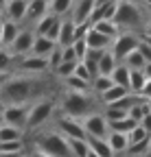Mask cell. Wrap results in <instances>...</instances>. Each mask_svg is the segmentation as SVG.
<instances>
[{
  "mask_svg": "<svg viewBox=\"0 0 151 157\" xmlns=\"http://www.w3.org/2000/svg\"><path fill=\"white\" fill-rule=\"evenodd\" d=\"M35 92V81L26 74L7 76L0 83V103L2 105H29Z\"/></svg>",
  "mask_w": 151,
  "mask_h": 157,
  "instance_id": "1",
  "label": "cell"
},
{
  "mask_svg": "<svg viewBox=\"0 0 151 157\" xmlns=\"http://www.w3.org/2000/svg\"><path fill=\"white\" fill-rule=\"evenodd\" d=\"M112 22H114L121 31H142L147 20H145V11L136 5L131 2V0H118V7H116V13L112 17Z\"/></svg>",
  "mask_w": 151,
  "mask_h": 157,
  "instance_id": "2",
  "label": "cell"
},
{
  "mask_svg": "<svg viewBox=\"0 0 151 157\" xmlns=\"http://www.w3.org/2000/svg\"><path fill=\"white\" fill-rule=\"evenodd\" d=\"M94 105L97 101L92 98L90 92H74V90H68L62 98V109L66 116H72V118H85L88 113L94 111Z\"/></svg>",
  "mask_w": 151,
  "mask_h": 157,
  "instance_id": "3",
  "label": "cell"
},
{
  "mask_svg": "<svg viewBox=\"0 0 151 157\" xmlns=\"http://www.w3.org/2000/svg\"><path fill=\"white\" fill-rule=\"evenodd\" d=\"M35 151H42L48 157H72L68 140L59 131H44L35 137Z\"/></svg>",
  "mask_w": 151,
  "mask_h": 157,
  "instance_id": "4",
  "label": "cell"
},
{
  "mask_svg": "<svg viewBox=\"0 0 151 157\" xmlns=\"http://www.w3.org/2000/svg\"><path fill=\"white\" fill-rule=\"evenodd\" d=\"M53 111H55V103L50 98H40V101H35L33 105H29V116H26L24 129H29V131L40 129L44 122H48Z\"/></svg>",
  "mask_w": 151,
  "mask_h": 157,
  "instance_id": "5",
  "label": "cell"
},
{
  "mask_svg": "<svg viewBox=\"0 0 151 157\" xmlns=\"http://www.w3.org/2000/svg\"><path fill=\"white\" fill-rule=\"evenodd\" d=\"M142 35V33H140ZM140 35L134 33V31H121L114 39H112V44H109V52L114 55V59L118 63H123V59L131 52V50H136L138 44H140Z\"/></svg>",
  "mask_w": 151,
  "mask_h": 157,
  "instance_id": "6",
  "label": "cell"
},
{
  "mask_svg": "<svg viewBox=\"0 0 151 157\" xmlns=\"http://www.w3.org/2000/svg\"><path fill=\"white\" fill-rule=\"evenodd\" d=\"M81 124L85 129V135H90V137H107V133H109L107 118L99 111H92L85 118H81Z\"/></svg>",
  "mask_w": 151,
  "mask_h": 157,
  "instance_id": "7",
  "label": "cell"
},
{
  "mask_svg": "<svg viewBox=\"0 0 151 157\" xmlns=\"http://www.w3.org/2000/svg\"><path fill=\"white\" fill-rule=\"evenodd\" d=\"M59 133L64 137H70V140H85L88 137L79 118H72V116H66V113L59 118Z\"/></svg>",
  "mask_w": 151,
  "mask_h": 157,
  "instance_id": "8",
  "label": "cell"
},
{
  "mask_svg": "<svg viewBox=\"0 0 151 157\" xmlns=\"http://www.w3.org/2000/svg\"><path fill=\"white\" fill-rule=\"evenodd\" d=\"M33 42H35V33L33 31H20L15 35V39L9 44V52L13 57H24V55H31V48H33Z\"/></svg>",
  "mask_w": 151,
  "mask_h": 157,
  "instance_id": "9",
  "label": "cell"
},
{
  "mask_svg": "<svg viewBox=\"0 0 151 157\" xmlns=\"http://www.w3.org/2000/svg\"><path fill=\"white\" fill-rule=\"evenodd\" d=\"M18 70L24 74H42L48 70V57H37V55H24L18 61Z\"/></svg>",
  "mask_w": 151,
  "mask_h": 157,
  "instance_id": "10",
  "label": "cell"
},
{
  "mask_svg": "<svg viewBox=\"0 0 151 157\" xmlns=\"http://www.w3.org/2000/svg\"><path fill=\"white\" fill-rule=\"evenodd\" d=\"M5 116V122L7 124H15V127H22L26 124V116H29V105H7L2 109Z\"/></svg>",
  "mask_w": 151,
  "mask_h": 157,
  "instance_id": "11",
  "label": "cell"
},
{
  "mask_svg": "<svg viewBox=\"0 0 151 157\" xmlns=\"http://www.w3.org/2000/svg\"><path fill=\"white\" fill-rule=\"evenodd\" d=\"M97 7L94 5V0H74V5H72V15H70V20L74 24H81V22H90V13H92V9Z\"/></svg>",
  "mask_w": 151,
  "mask_h": 157,
  "instance_id": "12",
  "label": "cell"
},
{
  "mask_svg": "<svg viewBox=\"0 0 151 157\" xmlns=\"http://www.w3.org/2000/svg\"><path fill=\"white\" fill-rule=\"evenodd\" d=\"M46 13H48V0H29L24 22H37V20L44 17Z\"/></svg>",
  "mask_w": 151,
  "mask_h": 157,
  "instance_id": "13",
  "label": "cell"
},
{
  "mask_svg": "<svg viewBox=\"0 0 151 157\" xmlns=\"http://www.w3.org/2000/svg\"><path fill=\"white\" fill-rule=\"evenodd\" d=\"M55 48H57V42H53L50 37H46V35H35V42H33L31 55H37V57H48Z\"/></svg>",
  "mask_w": 151,
  "mask_h": 157,
  "instance_id": "14",
  "label": "cell"
},
{
  "mask_svg": "<svg viewBox=\"0 0 151 157\" xmlns=\"http://www.w3.org/2000/svg\"><path fill=\"white\" fill-rule=\"evenodd\" d=\"M26 5H29V0H7V5H5L7 20L22 22V20H24V13H26Z\"/></svg>",
  "mask_w": 151,
  "mask_h": 157,
  "instance_id": "15",
  "label": "cell"
},
{
  "mask_svg": "<svg viewBox=\"0 0 151 157\" xmlns=\"http://www.w3.org/2000/svg\"><path fill=\"white\" fill-rule=\"evenodd\" d=\"M74 42V22L70 17H64L59 22V35H57V46H70Z\"/></svg>",
  "mask_w": 151,
  "mask_h": 157,
  "instance_id": "16",
  "label": "cell"
},
{
  "mask_svg": "<svg viewBox=\"0 0 151 157\" xmlns=\"http://www.w3.org/2000/svg\"><path fill=\"white\" fill-rule=\"evenodd\" d=\"M85 44H88V48L107 50V48H109V44H112V37H107V35L99 33L97 29H90V31H88V35H85Z\"/></svg>",
  "mask_w": 151,
  "mask_h": 157,
  "instance_id": "17",
  "label": "cell"
},
{
  "mask_svg": "<svg viewBox=\"0 0 151 157\" xmlns=\"http://www.w3.org/2000/svg\"><path fill=\"white\" fill-rule=\"evenodd\" d=\"M105 140H107L109 148L114 151V155H118V153H125V151H127V146H129L127 133H121V131H109Z\"/></svg>",
  "mask_w": 151,
  "mask_h": 157,
  "instance_id": "18",
  "label": "cell"
},
{
  "mask_svg": "<svg viewBox=\"0 0 151 157\" xmlns=\"http://www.w3.org/2000/svg\"><path fill=\"white\" fill-rule=\"evenodd\" d=\"M85 142H88V148L92 153H97L99 157H114V151L109 148V144H107L105 137H90L88 135Z\"/></svg>",
  "mask_w": 151,
  "mask_h": 157,
  "instance_id": "19",
  "label": "cell"
},
{
  "mask_svg": "<svg viewBox=\"0 0 151 157\" xmlns=\"http://www.w3.org/2000/svg\"><path fill=\"white\" fill-rule=\"evenodd\" d=\"M24 129L22 127H15V124H0V142H15V140H22Z\"/></svg>",
  "mask_w": 151,
  "mask_h": 157,
  "instance_id": "20",
  "label": "cell"
},
{
  "mask_svg": "<svg viewBox=\"0 0 151 157\" xmlns=\"http://www.w3.org/2000/svg\"><path fill=\"white\" fill-rule=\"evenodd\" d=\"M20 22H13V20H2V46L9 48V44L15 39V35L20 33Z\"/></svg>",
  "mask_w": 151,
  "mask_h": 157,
  "instance_id": "21",
  "label": "cell"
},
{
  "mask_svg": "<svg viewBox=\"0 0 151 157\" xmlns=\"http://www.w3.org/2000/svg\"><path fill=\"white\" fill-rule=\"evenodd\" d=\"M129 94V90L127 87H121V85H112L109 90H105L99 98H101V103L103 105H112V103H116V101H121L123 96H127Z\"/></svg>",
  "mask_w": 151,
  "mask_h": 157,
  "instance_id": "22",
  "label": "cell"
},
{
  "mask_svg": "<svg viewBox=\"0 0 151 157\" xmlns=\"http://www.w3.org/2000/svg\"><path fill=\"white\" fill-rule=\"evenodd\" d=\"M112 83L114 85H121V87H127L129 90V68L125 63H116V68L112 70Z\"/></svg>",
  "mask_w": 151,
  "mask_h": 157,
  "instance_id": "23",
  "label": "cell"
},
{
  "mask_svg": "<svg viewBox=\"0 0 151 157\" xmlns=\"http://www.w3.org/2000/svg\"><path fill=\"white\" fill-rule=\"evenodd\" d=\"M72 5H74V0H48V13L64 17L66 13L72 11Z\"/></svg>",
  "mask_w": 151,
  "mask_h": 157,
  "instance_id": "24",
  "label": "cell"
},
{
  "mask_svg": "<svg viewBox=\"0 0 151 157\" xmlns=\"http://www.w3.org/2000/svg\"><path fill=\"white\" fill-rule=\"evenodd\" d=\"M15 59L18 57H13L5 46L0 48V76H5L7 78V74L13 70V66H15Z\"/></svg>",
  "mask_w": 151,
  "mask_h": 157,
  "instance_id": "25",
  "label": "cell"
},
{
  "mask_svg": "<svg viewBox=\"0 0 151 157\" xmlns=\"http://www.w3.org/2000/svg\"><path fill=\"white\" fill-rule=\"evenodd\" d=\"M57 15H53V13H46L44 17H40V20H37V22H35V29H33V33L35 35H46L50 29H53V24L55 22H57Z\"/></svg>",
  "mask_w": 151,
  "mask_h": 157,
  "instance_id": "26",
  "label": "cell"
},
{
  "mask_svg": "<svg viewBox=\"0 0 151 157\" xmlns=\"http://www.w3.org/2000/svg\"><path fill=\"white\" fill-rule=\"evenodd\" d=\"M145 81H147V76L142 70H129V92L131 94H140Z\"/></svg>",
  "mask_w": 151,
  "mask_h": 157,
  "instance_id": "27",
  "label": "cell"
},
{
  "mask_svg": "<svg viewBox=\"0 0 151 157\" xmlns=\"http://www.w3.org/2000/svg\"><path fill=\"white\" fill-rule=\"evenodd\" d=\"M112 85H114V83H112V76H105V74H97V76H94L92 78V83H90V90L94 92V94H103L105 90H109Z\"/></svg>",
  "mask_w": 151,
  "mask_h": 157,
  "instance_id": "28",
  "label": "cell"
},
{
  "mask_svg": "<svg viewBox=\"0 0 151 157\" xmlns=\"http://www.w3.org/2000/svg\"><path fill=\"white\" fill-rule=\"evenodd\" d=\"M116 59H114V55L109 52V48L103 52V57H101V61H99V74H105V76H109L112 74V70L116 68Z\"/></svg>",
  "mask_w": 151,
  "mask_h": 157,
  "instance_id": "29",
  "label": "cell"
},
{
  "mask_svg": "<svg viewBox=\"0 0 151 157\" xmlns=\"http://www.w3.org/2000/svg\"><path fill=\"white\" fill-rule=\"evenodd\" d=\"M92 29H97L99 33H103V35H107V37H112V39L121 33V29L112 22V20H99L97 24H92Z\"/></svg>",
  "mask_w": 151,
  "mask_h": 157,
  "instance_id": "30",
  "label": "cell"
},
{
  "mask_svg": "<svg viewBox=\"0 0 151 157\" xmlns=\"http://www.w3.org/2000/svg\"><path fill=\"white\" fill-rule=\"evenodd\" d=\"M123 63H125L129 70H142L147 61H145V57H142L138 50H131V52H129V55L123 59Z\"/></svg>",
  "mask_w": 151,
  "mask_h": 157,
  "instance_id": "31",
  "label": "cell"
},
{
  "mask_svg": "<svg viewBox=\"0 0 151 157\" xmlns=\"http://www.w3.org/2000/svg\"><path fill=\"white\" fill-rule=\"evenodd\" d=\"M64 85H66L68 90H74V92H92V90H90V83L83 81V78H79V76H74V74L64 78Z\"/></svg>",
  "mask_w": 151,
  "mask_h": 157,
  "instance_id": "32",
  "label": "cell"
},
{
  "mask_svg": "<svg viewBox=\"0 0 151 157\" xmlns=\"http://www.w3.org/2000/svg\"><path fill=\"white\" fill-rule=\"evenodd\" d=\"M138 122L136 120H131L129 116H125V118H121V120H112L109 122V131H121V133H129L131 129H134Z\"/></svg>",
  "mask_w": 151,
  "mask_h": 157,
  "instance_id": "33",
  "label": "cell"
},
{
  "mask_svg": "<svg viewBox=\"0 0 151 157\" xmlns=\"http://www.w3.org/2000/svg\"><path fill=\"white\" fill-rule=\"evenodd\" d=\"M68 140V146H70V153L72 157H85L88 155V142L85 140H70V137H66Z\"/></svg>",
  "mask_w": 151,
  "mask_h": 157,
  "instance_id": "34",
  "label": "cell"
},
{
  "mask_svg": "<svg viewBox=\"0 0 151 157\" xmlns=\"http://www.w3.org/2000/svg\"><path fill=\"white\" fill-rule=\"evenodd\" d=\"M74 68H77V61H62L57 68L53 70V74L64 81L66 76H72V74H74Z\"/></svg>",
  "mask_w": 151,
  "mask_h": 157,
  "instance_id": "35",
  "label": "cell"
},
{
  "mask_svg": "<svg viewBox=\"0 0 151 157\" xmlns=\"http://www.w3.org/2000/svg\"><path fill=\"white\" fill-rule=\"evenodd\" d=\"M147 137H149V133L140 127V124H136L134 129H131L129 133H127V140H129V146L131 144H138V142H142V140H147Z\"/></svg>",
  "mask_w": 151,
  "mask_h": 157,
  "instance_id": "36",
  "label": "cell"
},
{
  "mask_svg": "<svg viewBox=\"0 0 151 157\" xmlns=\"http://www.w3.org/2000/svg\"><path fill=\"white\" fill-rule=\"evenodd\" d=\"M24 144L22 140H15V142H0V153L7 155V153H22Z\"/></svg>",
  "mask_w": 151,
  "mask_h": 157,
  "instance_id": "37",
  "label": "cell"
},
{
  "mask_svg": "<svg viewBox=\"0 0 151 157\" xmlns=\"http://www.w3.org/2000/svg\"><path fill=\"white\" fill-rule=\"evenodd\" d=\"M105 118H107V122H112V120H121V118H125L127 116V109H121V107H105V113H103Z\"/></svg>",
  "mask_w": 151,
  "mask_h": 157,
  "instance_id": "38",
  "label": "cell"
},
{
  "mask_svg": "<svg viewBox=\"0 0 151 157\" xmlns=\"http://www.w3.org/2000/svg\"><path fill=\"white\" fill-rule=\"evenodd\" d=\"M74 76H79V78H83V81H88V83H92V72L88 70V66L83 63V61H77V68H74Z\"/></svg>",
  "mask_w": 151,
  "mask_h": 157,
  "instance_id": "39",
  "label": "cell"
},
{
  "mask_svg": "<svg viewBox=\"0 0 151 157\" xmlns=\"http://www.w3.org/2000/svg\"><path fill=\"white\" fill-rule=\"evenodd\" d=\"M62 61H64V59H62V48L57 46V48H55V50L48 55V70H55Z\"/></svg>",
  "mask_w": 151,
  "mask_h": 157,
  "instance_id": "40",
  "label": "cell"
},
{
  "mask_svg": "<svg viewBox=\"0 0 151 157\" xmlns=\"http://www.w3.org/2000/svg\"><path fill=\"white\" fill-rule=\"evenodd\" d=\"M72 48H74V52H77V59H79V61H81V59L85 57V52H88L85 39H74V42H72Z\"/></svg>",
  "mask_w": 151,
  "mask_h": 157,
  "instance_id": "41",
  "label": "cell"
},
{
  "mask_svg": "<svg viewBox=\"0 0 151 157\" xmlns=\"http://www.w3.org/2000/svg\"><path fill=\"white\" fill-rule=\"evenodd\" d=\"M92 29L90 22H81V24H74V39H85L88 31Z\"/></svg>",
  "mask_w": 151,
  "mask_h": 157,
  "instance_id": "42",
  "label": "cell"
},
{
  "mask_svg": "<svg viewBox=\"0 0 151 157\" xmlns=\"http://www.w3.org/2000/svg\"><path fill=\"white\" fill-rule=\"evenodd\" d=\"M59 48H62V59H64V61H79L77 52H74V48H72V44L70 46H59Z\"/></svg>",
  "mask_w": 151,
  "mask_h": 157,
  "instance_id": "43",
  "label": "cell"
},
{
  "mask_svg": "<svg viewBox=\"0 0 151 157\" xmlns=\"http://www.w3.org/2000/svg\"><path fill=\"white\" fill-rule=\"evenodd\" d=\"M136 50H138V52L145 57V61H151V46L145 42L142 37H140V44H138V48H136Z\"/></svg>",
  "mask_w": 151,
  "mask_h": 157,
  "instance_id": "44",
  "label": "cell"
},
{
  "mask_svg": "<svg viewBox=\"0 0 151 157\" xmlns=\"http://www.w3.org/2000/svg\"><path fill=\"white\" fill-rule=\"evenodd\" d=\"M59 22H62V17H59V20H57V22H55V24H53V29H50V31L46 33V37H50V39H53V42H57V35H59Z\"/></svg>",
  "mask_w": 151,
  "mask_h": 157,
  "instance_id": "45",
  "label": "cell"
},
{
  "mask_svg": "<svg viewBox=\"0 0 151 157\" xmlns=\"http://www.w3.org/2000/svg\"><path fill=\"white\" fill-rule=\"evenodd\" d=\"M138 124H140V127H142V129L151 135V113H145V118H142V120H140Z\"/></svg>",
  "mask_w": 151,
  "mask_h": 157,
  "instance_id": "46",
  "label": "cell"
},
{
  "mask_svg": "<svg viewBox=\"0 0 151 157\" xmlns=\"http://www.w3.org/2000/svg\"><path fill=\"white\" fill-rule=\"evenodd\" d=\"M140 96L151 98V78H147V81H145V85H142V90H140Z\"/></svg>",
  "mask_w": 151,
  "mask_h": 157,
  "instance_id": "47",
  "label": "cell"
},
{
  "mask_svg": "<svg viewBox=\"0 0 151 157\" xmlns=\"http://www.w3.org/2000/svg\"><path fill=\"white\" fill-rule=\"evenodd\" d=\"M142 72H145V76H147V78H151V61H147V63H145Z\"/></svg>",
  "mask_w": 151,
  "mask_h": 157,
  "instance_id": "48",
  "label": "cell"
},
{
  "mask_svg": "<svg viewBox=\"0 0 151 157\" xmlns=\"http://www.w3.org/2000/svg\"><path fill=\"white\" fill-rule=\"evenodd\" d=\"M142 35H149V37H151V20H147V24H145V29H142Z\"/></svg>",
  "mask_w": 151,
  "mask_h": 157,
  "instance_id": "49",
  "label": "cell"
},
{
  "mask_svg": "<svg viewBox=\"0 0 151 157\" xmlns=\"http://www.w3.org/2000/svg\"><path fill=\"white\" fill-rule=\"evenodd\" d=\"M29 157H48V155H46V153H42V151H33Z\"/></svg>",
  "mask_w": 151,
  "mask_h": 157,
  "instance_id": "50",
  "label": "cell"
},
{
  "mask_svg": "<svg viewBox=\"0 0 151 157\" xmlns=\"http://www.w3.org/2000/svg\"><path fill=\"white\" fill-rule=\"evenodd\" d=\"M0 157H22V153H7V155L0 153Z\"/></svg>",
  "mask_w": 151,
  "mask_h": 157,
  "instance_id": "51",
  "label": "cell"
},
{
  "mask_svg": "<svg viewBox=\"0 0 151 157\" xmlns=\"http://www.w3.org/2000/svg\"><path fill=\"white\" fill-rule=\"evenodd\" d=\"M107 2H112V0H94V5H97V7H103V5H107Z\"/></svg>",
  "mask_w": 151,
  "mask_h": 157,
  "instance_id": "52",
  "label": "cell"
},
{
  "mask_svg": "<svg viewBox=\"0 0 151 157\" xmlns=\"http://www.w3.org/2000/svg\"><path fill=\"white\" fill-rule=\"evenodd\" d=\"M0 48H2V20H0Z\"/></svg>",
  "mask_w": 151,
  "mask_h": 157,
  "instance_id": "53",
  "label": "cell"
},
{
  "mask_svg": "<svg viewBox=\"0 0 151 157\" xmlns=\"http://www.w3.org/2000/svg\"><path fill=\"white\" fill-rule=\"evenodd\" d=\"M147 157H151V135H149V151H147Z\"/></svg>",
  "mask_w": 151,
  "mask_h": 157,
  "instance_id": "54",
  "label": "cell"
},
{
  "mask_svg": "<svg viewBox=\"0 0 151 157\" xmlns=\"http://www.w3.org/2000/svg\"><path fill=\"white\" fill-rule=\"evenodd\" d=\"M0 124H5V116H2V109H0Z\"/></svg>",
  "mask_w": 151,
  "mask_h": 157,
  "instance_id": "55",
  "label": "cell"
},
{
  "mask_svg": "<svg viewBox=\"0 0 151 157\" xmlns=\"http://www.w3.org/2000/svg\"><path fill=\"white\" fill-rule=\"evenodd\" d=\"M85 157H99V155H97V153H92V151H88V155H85Z\"/></svg>",
  "mask_w": 151,
  "mask_h": 157,
  "instance_id": "56",
  "label": "cell"
},
{
  "mask_svg": "<svg viewBox=\"0 0 151 157\" xmlns=\"http://www.w3.org/2000/svg\"><path fill=\"white\" fill-rule=\"evenodd\" d=\"M5 5H7V0H0V11L5 9Z\"/></svg>",
  "mask_w": 151,
  "mask_h": 157,
  "instance_id": "57",
  "label": "cell"
},
{
  "mask_svg": "<svg viewBox=\"0 0 151 157\" xmlns=\"http://www.w3.org/2000/svg\"><path fill=\"white\" fill-rule=\"evenodd\" d=\"M147 105H149V113H151V98H147Z\"/></svg>",
  "mask_w": 151,
  "mask_h": 157,
  "instance_id": "58",
  "label": "cell"
},
{
  "mask_svg": "<svg viewBox=\"0 0 151 157\" xmlns=\"http://www.w3.org/2000/svg\"><path fill=\"white\" fill-rule=\"evenodd\" d=\"M147 11H149V15H151V2H149V5H147Z\"/></svg>",
  "mask_w": 151,
  "mask_h": 157,
  "instance_id": "59",
  "label": "cell"
},
{
  "mask_svg": "<svg viewBox=\"0 0 151 157\" xmlns=\"http://www.w3.org/2000/svg\"><path fill=\"white\" fill-rule=\"evenodd\" d=\"M114 157H118V155H114Z\"/></svg>",
  "mask_w": 151,
  "mask_h": 157,
  "instance_id": "60",
  "label": "cell"
},
{
  "mask_svg": "<svg viewBox=\"0 0 151 157\" xmlns=\"http://www.w3.org/2000/svg\"><path fill=\"white\" fill-rule=\"evenodd\" d=\"M145 157H147V155H145Z\"/></svg>",
  "mask_w": 151,
  "mask_h": 157,
  "instance_id": "61",
  "label": "cell"
}]
</instances>
